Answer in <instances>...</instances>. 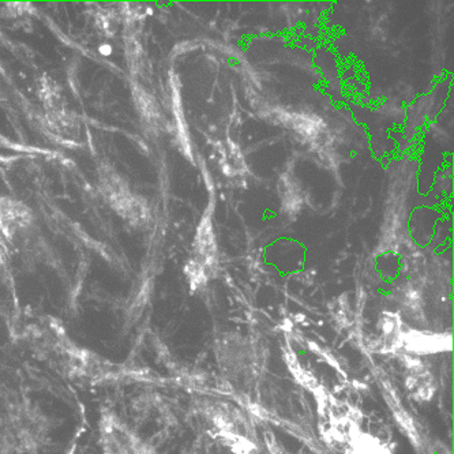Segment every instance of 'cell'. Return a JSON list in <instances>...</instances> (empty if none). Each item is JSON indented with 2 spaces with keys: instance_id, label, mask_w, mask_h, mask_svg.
Masks as SVG:
<instances>
[{
  "instance_id": "277c9868",
  "label": "cell",
  "mask_w": 454,
  "mask_h": 454,
  "mask_svg": "<svg viewBox=\"0 0 454 454\" xmlns=\"http://www.w3.org/2000/svg\"><path fill=\"white\" fill-rule=\"evenodd\" d=\"M186 273L189 275L190 284L194 289L200 288L207 281L205 269L198 262H190V265L186 268Z\"/></svg>"
},
{
  "instance_id": "7a4b0ae2",
  "label": "cell",
  "mask_w": 454,
  "mask_h": 454,
  "mask_svg": "<svg viewBox=\"0 0 454 454\" xmlns=\"http://www.w3.org/2000/svg\"><path fill=\"white\" fill-rule=\"evenodd\" d=\"M197 248L198 253L201 254L207 263L215 261V235H213L212 215H210V212H207L201 224L198 227Z\"/></svg>"
},
{
  "instance_id": "5b68a950",
  "label": "cell",
  "mask_w": 454,
  "mask_h": 454,
  "mask_svg": "<svg viewBox=\"0 0 454 454\" xmlns=\"http://www.w3.org/2000/svg\"><path fill=\"white\" fill-rule=\"evenodd\" d=\"M66 454H75V453H74V450H68V451H66Z\"/></svg>"
},
{
  "instance_id": "6da1fadb",
  "label": "cell",
  "mask_w": 454,
  "mask_h": 454,
  "mask_svg": "<svg viewBox=\"0 0 454 454\" xmlns=\"http://www.w3.org/2000/svg\"><path fill=\"white\" fill-rule=\"evenodd\" d=\"M98 446L103 454H153V449L114 412L104 411L98 420Z\"/></svg>"
},
{
  "instance_id": "3957f363",
  "label": "cell",
  "mask_w": 454,
  "mask_h": 454,
  "mask_svg": "<svg viewBox=\"0 0 454 454\" xmlns=\"http://www.w3.org/2000/svg\"><path fill=\"white\" fill-rule=\"evenodd\" d=\"M291 123H293V126L298 129L301 133L306 134V136H313V134L318 133L319 129H321V126H319V119L314 118V116H293Z\"/></svg>"
}]
</instances>
